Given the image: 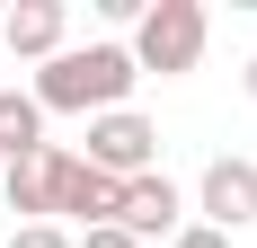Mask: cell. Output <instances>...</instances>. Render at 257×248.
<instances>
[{
	"instance_id": "cell-3",
	"label": "cell",
	"mask_w": 257,
	"mask_h": 248,
	"mask_svg": "<svg viewBox=\"0 0 257 248\" xmlns=\"http://www.w3.org/2000/svg\"><path fill=\"white\" fill-rule=\"evenodd\" d=\"M160 160V124L133 115V106H115V115H89V169L106 177H151Z\"/></svg>"
},
{
	"instance_id": "cell-12",
	"label": "cell",
	"mask_w": 257,
	"mask_h": 248,
	"mask_svg": "<svg viewBox=\"0 0 257 248\" xmlns=\"http://www.w3.org/2000/svg\"><path fill=\"white\" fill-rule=\"evenodd\" d=\"M178 248H231V230H213V222H186V230H178Z\"/></svg>"
},
{
	"instance_id": "cell-5",
	"label": "cell",
	"mask_w": 257,
	"mask_h": 248,
	"mask_svg": "<svg viewBox=\"0 0 257 248\" xmlns=\"http://www.w3.org/2000/svg\"><path fill=\"white\" fill-rule=\"evenodd\" d=\"M195 213H204L213 230H239V222H257V160H213L204 169V186H195Z\"/></svg>"
},
{
	"instance_id": "cell-6",
	"label": "cell",
	"mask_w": 257,
	"mask_h": 248,
	"mask_svg": "<svg viewBox=\"0 0 257 248\" xmlns=\"http://www.w3.org/2000/svg\"><path fill=\"white\" fill-rule=\"evenodd\" d=\"M62 0H18V9H9V18H0V45L18 53V62H53V53H62Z\"/></svg>"
},
{
	"instance_id": "cell-1",
	"label": "cell",
	"mask_w": 257,
	"mask_h": 248,
	"mask_svg": "<svg viewBox=\"0 0 257 248\" xmlns=\"http://www.w3.org/2000/svg\"><path fill=\"white\" fill-rule=\"evenodd\" d=\"M133 45H62L36 71V89L27 98L45 106V115H115V106L133 98Z\"/></svg>"
},
{
	"instance_id": "cell-8",
	"label": "cell",
	"mask_w": 257,
	"mask_h": 248,
	"mask_svg": "<svg viewBox=\"0 0 257 248\" xmlns=\"http://www.w3.org/2000/svg\"><path fill=\"white\" fill-rule=\"evenodd\" d=\"M53 177H62V151H27V160H9L0 169V186H9V213H27V222H45L53 213Z\"/></svg>"
},
{
	"instance_id": "cell-2",
	"label": "cell",
	"mask_w": 257,
	"mask_h": 248,
	"mask_svg": "<svg viewBox=\"0 0 257 248\" xmlns=\"http://www.w3.org/2000/svg\"><path fill=\"white\" fill-rule=\"evenodd\" d=\"M204 36H213L204 0H151L142 27H133V71H160V80L195 71V62H204Z\"/></svg>"
},
{
	"instance_id": "cell-7",
	"label": "cell",
	"mask_w": 257,
	"mask_h": 248,
	"mask_svg": "<svg viewBox=\"0 0 257 248\" xmlns=\"http://www.w3.org/2000/svg\"><path fill=\"white\" fill-rule=\"evenodd\" d=\"M115 222L133 230V239H151V230H186V195L178 186H169V177H124V213H115Z\"/></svg>"
},
{
	"instance_id": "cell-9",
	"label": "cell",
	"mask_w": 257,
	"mask_h": 248,
	"mask_svg": "<svg viewBox=\"0 0 257 248\" xmlns=\"http://www.w3.org/2000/svg\"><path fill=\"white\" fill-rule=\"evenodd\" d=\"M27 151H45V106L27 89H0V160H27Z\"/></svg>"
},
{
	"instance_id": "cell-13",
	"label": "cell",
	"mask_w": 257,
	"mask_h": 248,
	"mask_svg": "<svg viewBox=\"0 0 257 248\" xmlns=\"http://www.w3.org/2000/svg\"><path fill=\"white\" fill-rule=\"evenodd\" d=\"M248 98H257V53H248Z\"/></svg>"
},
{
	"instance_id": "cell-14",
	"label": "cell",
	"mask_w": 257,
	"mask_h": 248,
	"mask_svg": "<svg viewBox=\"0 0 257 248\" xmlns=\"http://www.w3.org/2000/svg\"><path fill=\"white\" fill-rule=\"evenodd\" d=\"M0 169H9V160H0Z\"/></svg>"
},
{
	"instance_id": "cell-11",
	"label": "cell",
	"mask_w": 257,
	"mask_h": 248,
	"mask_svg": "<svg viewBox=\"0 0 257 248\" xmlns=\"http://www.w3.org/2000/svg\"><path fill=\"white\" fill-rule=\"evenodd\" d=\"M80 248H142V239H133L124 222H98V230H80Z\"/></svg>"
},
{
	"instance_id": "cell-4",
	"label": "cell",
	"mask_w": 257,
	"mask_h": 248,
	"mask_svg": "<svg viewBox=\"0 0 257 248\" xmlns=\"http://www.w3.org/2000/svg\"><path fill=\"white\" fill-rule=\"evenodd\" d=\"M53 213H71L80 230L115 222V213H124V177H106V169H89L80 151H62V177H53Z\"/></svg>"
},
{
	"instance_id": "cell-10",
	"label": "cell",
	"mask_w": 257,
	"mask_h": 248,
	"mask_svg": "<svg viewBox=\"0 0 257 248\" xmlns=\"http://www.w3.org/2000/svg\"><path fill=\"white\" fill-rule=\"evenodd\" d=\"M9 248H80V239H71L62 222H18V230H9Z\"/></svg>"
}]
</instances>
